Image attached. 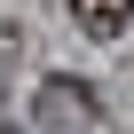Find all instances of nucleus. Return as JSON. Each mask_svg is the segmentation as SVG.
Instances as JSON below:
<instances>
[{
	"label": "nucleus",
	"instance_id": "nucleus-1",
	"mask_svg": "<svg viewBox=\"0 0 134 134\" xmlns=\"http://www.w3.org/2000/svg\"><path fill=\"white\" fill-rule=\"evenodd\" d=\"M71 16H79L87 40H118V32L134 24V0H71Z\"/></svg>",
	"mask_w": 134,
	"mask_h": 134
},
{
	"label": "nucleus",
	"instance_id": "nucleus-2",
	"mask_svg": "<svg viewBox=\"0 0 134 134\" xmlns=\"http://www.w3.org/2000/svg\"><path fill=\"white\" fill-rule=\"evenodd\" d=\"M40 118H47V126H63V118H95V95H79V79H47Z\"/></svg>",
	"mask_w": 134,
	"mask_h": 134
},
{
	"label": "nucleus",
	"instance_id": "nucleus-3",
	"mask_svg": "<svg viewBox=\"0 0 134 134\" xmlns=\"http://www.w3.org/2000/svg\"><path fill=\"white\" fill-rule=\"evenodd\" d=\"M0 134H16V126H0Z\"/></svg>",
	"mask_w": 134,
	"mask_h": 134
}]
</instances>
